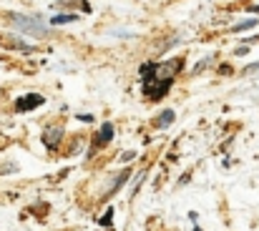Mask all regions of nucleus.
<instances>
[{
  "label": "nucleus",
  "instance_id": "nucleus-2",
  "mask_svg": "<svg viewBox=\"0 0 259 231\" xmlns=\"http://www.w3.org/2000/svg\"><path fill=\"white\" fill-rule=\"evenodd\" d=\"M43 103H46L43 96H38V93H28V96H23V98L16 101V111H18V113H26V111H33V108L43 106Z\"/></svg>",
  "mask_w": 259,
  "mask_h": 231
},
{
  "label": "nucleus",
  "instance_id": "nucleus-4",
  "mask_svg": "<svg viewBox=\"0 0 259 231\" xmlns=\"http://www.w3.org/2000/svg\"><path fill=\"white\" fill-rule=\"evenodd\" d=\"M111 138H113V123H103V126H101V133H98V136L93 138V148H91V153H93L96 148L106 146V143H108ZM91 153H88V156H91Z\"/></svg>",
  "mask_w": 259,
  "mask_h": 231
},
{
  "label": "nucleus",
  "instance_id": "nucleus-5",
  "mask_svg": "<svg viewBox=\"0 0 259 231\" xmlns=\"http://www.w3.org/2000/svg\"><path fill=\"white\" fill-rule=\"evenodd\" d=\"M174 118H176L174 111H161L159 118H156V126H159V128H169V126L174 123Z\"/></svg>",
  "mask_w": 259,
  "mask_h": 231
},
{
  "label": "nucleus",
  "instance_id": "nucleus-9",
  "mask_svg": "<svg viewBox=\"0 0 259 231\" xmlns=\"http://www.w3.org/2000/svg\"><path fill=\"white\" fill-rule=\"evenodd\" d=\"M111 218H113V208H108V211L101 216V221H98V223H101V226H111Z\"/></svg>",
  "mask_w": 259,
  "mask_h": 231
},
{
  "label": "nucleus",
  "instance_id": "nucleus-14",
  "mask_svg": "<svg viewBox=\"0 0 259 231\" xmlns=\"http://www.w3.org/2000/svg\"><path fill=\"white\" fill-rule=\"evenodd\" d=\"M194 231H201V228H199V226H196V223H194Z\"/></svg>",
  "mask_w": 259,
  "mask_h": 231
},
{
  "label": "nucleus",
  "instance_id": "nucleus-10",
  "mask_svg": "<svg viewBox=\"0 0 259 231\" xmlns=\"http://www.w3.org/2000/svg\"><path fill=\"white\" fill-rule=\"evenodd\" d=\"M209 61H211V56H209V58H204V61H201L199 66H194V73H201V71H204V68L209 66Z\"/></svg>",
  "mask_w": 259,
  "mask_h": 231
},
{
  "label": "nucleus",
  "instance_id": "nucleus-8",
  "mask_svg": "<svg viewBox=\"0 0 259 231\" xmlns=\"http://www.w3.org/2000/svg\"><path fill=\"white\" fill-rule=\"evenodd\" d=\"M53 26H66V23H76V16H53L51 21Z\"/></svg>",
  "mask_w": 259,
  "mask_h": 231
},
{
  "label": "nucleus",
  "instance_id": "nucleus-1",
  "mask_svg": "<svg viewBox=\"0 0 259 231\" xmlns=\"http://www.w3.org/2000/svg\"><path fill=\"white\" fill-rule=\"evenodd\" d=\"M13 23H16V28H21V31H26V33L36 36V38H46V36H48V28H46V26H41V23H38V18H31V16H21V13H16V16H13Z\"/></svg>",
  "mask_w": 259,
  "mask_h": 231
},
{
  "label": "nucleus",
  "instance_id": "nucleus-13",
  "mask_svg": "<svg viewBox=\"0 0 259 231\" xmlns=\"http://www.w3.org/2000/svg\"><path fill=\"white\" fill-rule=\"evenodd\" d=\"M249 11H251V13H259V6H251Z\"/></svg>",
  "mask_w": 259,
  "mask_h": 231
},
{
  "label": "nucleus",
  "instance_id": "nucleus-3",
  "mask_svg": "<svg viewBox=\"0 0 259 231\" xmlns=\"http://www.w3.org/2000/svg\"><path fill=\"white\" fill-rule=\"evenodd\" d=\"M61 138H63V128H61V126H48V128L43 131V143H46L48 148H56V146L61 143Z\"/></svg>",
  "mask_w": 259,
  "mask_h": 231
},
{
  "label": "nucleus",
  "instance_id": "nucleus-7",
  "mask_svg": "<svg viewBox=\"0 0 259 231\" xmlns=\"http://www.w3.org/2000/svg\"><path fill=\"white\" fill-rule=\"evenodd\" d=\"M128 176H131V171H128V168H123V171L118 173V178H116V183L111 186V191H108V193H113V191H118V188L123 186V181H128Z\"/></svg>",
  "mask_w": 259,
  "mask_h": 231
},
{
  "label": "nucleus",
  "instance_id": "nucleus-12",
  "mask_svg": "<svg viewBox=\"0 0 259 231\" xmlns=\"http://www.w3.org/2000/svg\"><path fill=\"white\" fill-rule=\"evenodd\" d=\"M254 71H259V63H254V66H246V68H244V73H254Z\"/></svg>",
  "mask_w": 259,
  "mask_h": 231
},
{
  "label": "nucleus",
  "instance_id": "nucleus-6",
  "mask_svg": "<svg viewBox=\"0 0 259 231\" xmlns=\"http://www.w3.org/2000/svg\"><path fill=\"white\" fill-rule=\"evenodd\" d=\"M256 23H259L256 18H249V21H241V23H236V26H234L231 31H234V33H241V31H249V28H256Z\"/></svg>",
  "mask_w": 259,
  "mask_h": 231
},
{
  "label": "nucleus",
  "instance_id": "nucleus-11",
  "mask_svg": "<svg viewBox=\"0 0 259 231\" xmlns=\"http://www.w3.org/2000/svg\"><path fill=\"white\" fill-rule=\"evenodd\" d=\"M131 158H136V151H126V153L121 156V161H131Z\"/></svg>",
  "mask_w": 259,
  "mask_h": 231
}]
</instances>
